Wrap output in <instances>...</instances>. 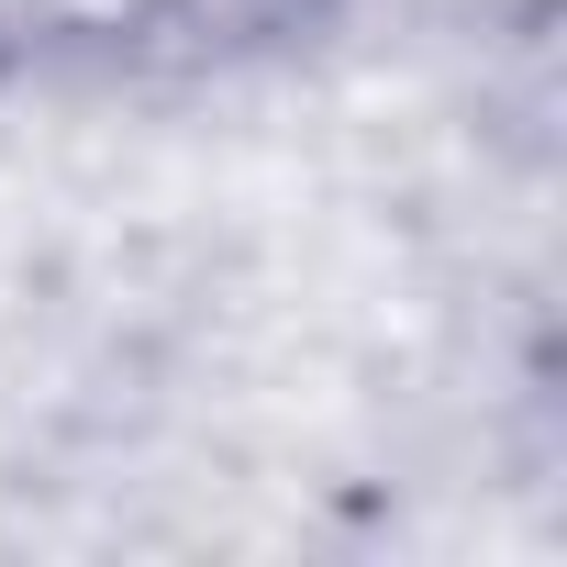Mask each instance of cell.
<instances>
[{"label":"cell","instance_id":"1","mask_svg":"<svg viewBox=\"0 0 567 567\" xmlns=\"http://www.w3.org/2000/svg\"><path fill=\"white\" fill-rule=\"evenodd\" d=\"M23 12H34L56 45H178V34L234 23L245 0H23Z\"/></svg>","mask_w":567,"mask_h":567}]
</instances>
